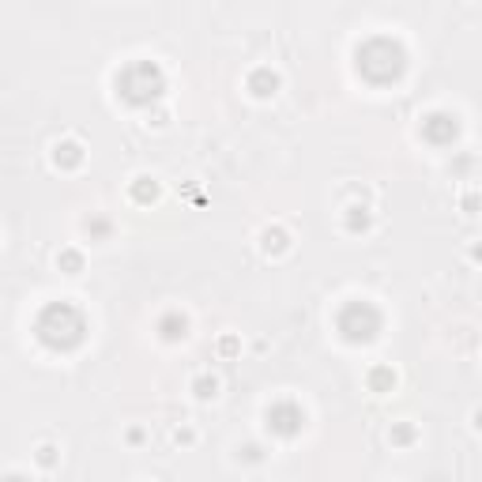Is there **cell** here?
Segmentation results:
<instances>
[{
	"mask_svg": "<svg viewBox=\"0 0 482 482\" xmlns=\"http://www.w3.org/2000/svg\"><path fill=\"white\" fill-rule=\"evenodd\" d=\"M38 339L49 347V350H68V347H76L79 339H83V313H79L76 305H68V301H53V305H46L42 309V317H38Z\"/></svg>",
	"mask_w": 482,
	"mask_h": 482,
	"instance_id": "cell-1",
	"label": "cell"
},
{
	"mask_svg": "<svg viewBox=\"0 0 482 482\" xmlns=\"http://www.w3.org/2000/svg\"><path fill=\"white\" fill-rule=\"evenodd\" d=\"M404 49L396 42H388V38H373V42H366L358 49V72L366 79H373V83H392V79L404 76Z\"/></svg>",
	"mask_w": 482,
	"mask_h": 482,
	"instance_id": "cell-2",
	"label": "cell"
},
{
	"mask_svg": "<svg viewBox=\"0 0 482 482\" xmlns=\"http://www.w3.org/2000/svg\"><path fill=\"white\" fill-rule=\"evenodd\" d=\"M117 90L128 98V102H151V98L163 95V72H158L151 60H136V64H128L125 72L117 76Z\"/></svg>",
	"mask_w": 482,
	"mask_h": 482,
	"instance_id": "cell-3",
	"label": "cell"
},
{
	"mask_svg": "<svg viewBox=\"0 0 482 482\" xmlns=\"http://www.w3.org/2000/svg\"><path fill=\"white\" fill-rule=\"evenodd\" d=\"M339 331H343V339H350V343H369L380 331V313L369 301H350L343 313H339Z\"/></svg>",
	"mask_w": 482,
	"mask_h": 482,
	"instance_id": "cell-4",
	"label": "cell"
},
{
	"mask_svg": "<svg viewBox=\"0 0 482 482\" xmlns=\"http://www.w3.org/2000/svg\"><path fill=\"white\" fill-rule=\"evenodd\" d=\"M301 422H305V415H301L294 404H275L268 411V426L275 429L279 437H294L301 429Z\"/></svg>",
	"mask_w": 482,
	"mask_h": 482,
	"instance_id": "cell-5",
	"label": "cell"
},
{
	"mask_svg": "<svg viewBox=\"0 0 482 482\" xmlns=\"http://www.w3.org/2000/svg\"><path fill=\"white\" fill-rule=\"evenodd\" d=\"M422 136H426L429 144H452V139H456V117L429 113L426 120H422Z\"/></svg>",
	"mask_w": 482,
	"mask_h": 482,
	"instance_id": "cell-6",
	"label": "cell"
},
{
	"mask_svg": "<svg viewBox=\"0 0 482 482\" xmlns=\"http://www.w3.org/2000/svg\"><path fill=\"white\" fill-rule=\"evenodd\" d=\"M275 87H279V76L271 72V68H256V72L249 76V90H253L256 98H268V95H275Z\"/></svg>",
	"mask_w": 482,
	"mask_h": 482,
	"instance_id": "cell-7",
	"label": "cell"
},
{
	"mask_svg": "<svg viewBox=\"0 0 482 482\" xmlns=\"http://www.w3.org/2000/svg\"><path fill=\"white\" fill-rule=\"evenodd\" d=\"M53 158H57V166H79V163H83V147L68 139V144H57Z\"/></svg>",
	"mask_w": 482,
	"mask_h": 482,
	"instance_id": "cell-8",
	"label": "cell"
},
{
	"mask_svg": "<svg viewBox=\"0 0 482 482\" xmlns=\"http://www.w3.org/2000/svg\"><path fill=\"white\" fill-rule=\"evenodd\" d=\"M163 336L166 339H181V336H185V317H166L163 320Z\"/></svg>",
	"mask_w": 482,
	"mask_h": 482,
	"instance_id": "cell-9",
	"label": "cell"
},
{
	"mask_svg": "<svg viewBox=\"0 0 482 482\" xmlns=\"http://www.w3.org/2000/svg\"><path fill=\"white\" fill-rule=\"evenodd\" d=\"M264 249H268V253H271V249H275V253H279V249H287V234H283V230H268V234H264Z\"/></svg>",
	"mask_w": 482,
	"mask_h": 482,
	"instance_id": "cell-10",
	"label": "cell"
},
{
	"mask_svg": "<svg viewBox=\"0 0 482 482\" xmlns=\"http://www.w3.org/2000/svg\"><path fill=\"white\" fill-rule=\"evenodd\" d=\"M215 392H219V380H215V377H211V380H207V377H204V380H196V396H200V399L215 396Z\"/></svg>",
	"mask_w": 482,
	"mask_h": 482,
	"instance_id": "cell-11",
	"label": "cell"
},
{
	"mask_svg": "<svg viewBox=\"0 0 482 482\" xmlns=\"http://www.w3.org/2000/svg\"><path fill=\"white\" fill-rule=\"evenodd\" d=\"M354 215H350V230H366L369 226V215H366V207H350Z\"/></svg>",
	"mask_w": 482,
	"mask_h": 482,
	"instance_id": "cell-12",
	"label": "cell"
},
{
	"mask_svg": "<svg viewBox=\"0 0 482 482\" xmlns=\"http://www.w3.org/2000/svg\"><path fill=\"white\" fill-rule=\"evenodd\" d=\"M57 264H64L68 271H79V264H83V260H79V253H60Z\"/></svg>",
	"mask_w": 482,
	"mask_h": 482,
	"instance_id": "cell-13",
	"label": "cell"
},
{
	"mask_svg": "<svg viewBox=\"0 0 482 482\" xmlns=\"http://www.w3.org/2000/svg\"><path fill=\"white\" fill-rule=\"evenodd\" d=\"M144 181H147V177H139V185H136V200H155V185L147 188Z\"/></svg>",
	"mask_w": 482,
	"mask_h": 482,
	"instance_id": "cell-14",
	"label": "cell"
},
{
	"mask_svg": "<svg viewBox=\"0 0 482 482\" xmlns=\"http://www.w3.org/2000/svg\"><path fill=\"white\" fill-rule=\"evenodd\" d=\"M392 380H396V377H392L388 369H377V373H373V385H377V388H380V385H392Z\"/></svg>",
	"mask_w": 482,
	"mask_h": 482,
	"instance_id": "cell-15",
	"label": "cell"
}]
</instances>
